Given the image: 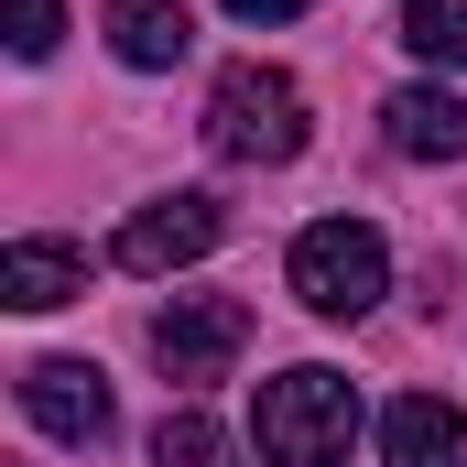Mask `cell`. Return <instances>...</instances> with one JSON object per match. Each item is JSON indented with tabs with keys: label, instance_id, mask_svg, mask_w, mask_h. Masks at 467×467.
Wrapping results in <instances>:
<instances>
[{
	"label": "cell",
	"instance_id": "obj_2",
	"mask_svg": "<svg viewBox=\"0 0 467 467\" xmlns=\"http://www.w3.org/2000/svg\"><path fill=\"white\" fill-rule=\"evenodd\" d=\"M294 294H305V316H327V327H358L380 294H391V250L369 218H316V229L294 239Z\"/></svg>",
	"mask_w": 467,
	"mask_h": 467
},
{
	"label": "cell",
	"instance_id": "obj_9",
	"mask_svg": "<svg viewBox=\"0 0 467 467\" xmlns=\"http://www.w3.org/2000/svg\"><path fill=\"white\" fill-rule=\"evenodd\" d=\"M391 152H413V163H467V99L457 88H391Z\"/></svg>",
	"mask_w": 467,
	"mask_h": 467
},
{
	"label": "cell",
	"instance_id": "obj_8",
	"mask_svg": "<svg viewBox=\"0 0 467 467\" xmlns=\"http://www.w3.org/2000/svg\"><path fill=\"white\" fill-rule=\"evenodd\" d=\"M88 294V261L66 250V239H11L0 250V305L11 316H55V305H77Z\"/></svg>",
	"mask_w": 467,
	"mask_h": 467
},
{
	"label": "cell",
	"instance_id": "obj_7",
	"mask_svg": "<svg viewBox=\"0 0 467 467\" xmlns=\"http://www.w3.org/2000/svg\"><path fill=\"white\" fill-rule=\"evenodd\" d=\"M380 457L391 467H467V413L435 402V391H402L380 413Z\"/></svg>",
	"mask_w": 467,
	"mask_h": 467
},
{
	"label": "cell",
	"instance_id": "obj_5",
	"mask_svg": "<svg viewBox=\"0 0 467 467\" xmlns=\"http://www.w3.org/2000/svg\"><path fill=\"white\" fill-rule=\"evenodd\" d=\"M218 196H152V207H130L119 218V239H109V261L119 272H185V261H207L218 250Z\"/></svg>",
	"mask_w": 467,
	"mask_h": 467
},
{
	"label": "cell",
	"instance_id": "obj_1",
	"mask_svg": "<svg viewBox=\"0 0 467 467\" xmlns=\"http://www.w3.org/2000/svg\"><path fill=\"white\" fill-rule=\"evenodd\" d=\"M358 446V391L337 369H283V380H261V457L272 467H348Z\"/></svg>",
	"mask_w": 467,
	"mask_h": 467
},
{
	"label": "cell",
	"instance_id": "obj_10",
	"mask_svg": "<svg viewBox=\"0 0 467 467\" xmlns=\"http://www.w3.org/2000/svg\"><path fill=\"white\" fill-rule=\"evenodd\" d=\"M185 44H196V22H185V0H109V55L119 66H185Z\"/></svg>",
	"mask_w": 467,
	"mask_h": 467
},
{
	"label": "cell",
	"instance_id": "obj_4",
	"mask_svg": "<svg viewBox=\"0 0 467 467\" xmlns=\"http://www.w3.org/2000/svg\"><path fill=\"white\" fill-rule=\"evenodd\" d=\"M239 348H250V305H239V294H174V305L152 316L163 380H229Z\"/></svg>",
	"mask_w": 467,
	"mask_h": 467
},
{
	"label": "cell",
	"instance_id": "obj_3",
	"mask_svg": "<svg viewBox=\"0 0 467 467\" xmlns=\"http://www.w3.org/2000/svg\"><path fill=\"white\" fill-rule=\"evenodd\" d=\"M207 141L229 163H294L305 152V88L283 66H229L207 88Z\"/></svg>",
	"mask_w": 467,
	"mask_h": 467
},
{
	"label": "cell",
	"instance_id": "obj_11",
	"mask_svg": "<svg viewBox=\"0 0 467 467\" xmlns=\"http://www.w3.org/2000/svg\"><path fill=\"white\" fill-rule=\"evenodd\" d=\"M402 44L424 66H467V0H402Z\"/></svg>",
	"mask_w": 467,
	"mask_h": 467
},
{
	"label": "cell",
	"instance_id": "obj_6",
	"mask_svg": "<svg viewBox=\"0 0 467 467\" xmlns=\"http://www.w3.org/2000/svg\"><path fill=\"white\" fill-rule=\"evenodd\" d=\"M22 413H33L55 446H109V424H119L109 380H99L88 358H33V369H22Z\"/></svg>",
	"mask_w": 467,
	"mask_h": 467
},
{
	"label": "cell",
	"instance_id": "obj_14",
	"mask_svg": "<svg viewBox=\"0 0 467 467\" xmlns=\"http://www.w3.org/2000/svg\"><path fill=\"white\" fill-rule=\"evenodd\" d=\"M239 22H294V11H316V0H229Z\"/></svg>",
	"mask_w": 467,
	"mask_h": 467
},
{
	"label": "cell",
	"instance_id": "obj_12",
	"mask_svg": "<svg viewBox=\"0 0 467 467\" xmlns=\"http://www.w3.org/2000/svg\"><path fill=\"white\" fill-rule=\"evenodd\" d=\"M152 467H239V446L207 424V413H163V435H152Z\"/></svg>",
	"mask_w": 467,
	"mask_h": 467
},
{
	"label": "cell",
	"instance_id": "obj_13",
	"mask_svg": "<svg viewBox=\"0 0 467 467\" xmlns=\"http://www.w3.org/2000/svg\"><path fill=\"white\" fill-rule=\"evenodd\" d=\"M55 33H66V0H11V55H22V66H44Z\"/></svg>",
	"mask_w": 467,
	"mask_h": 467
}]
</instances>
